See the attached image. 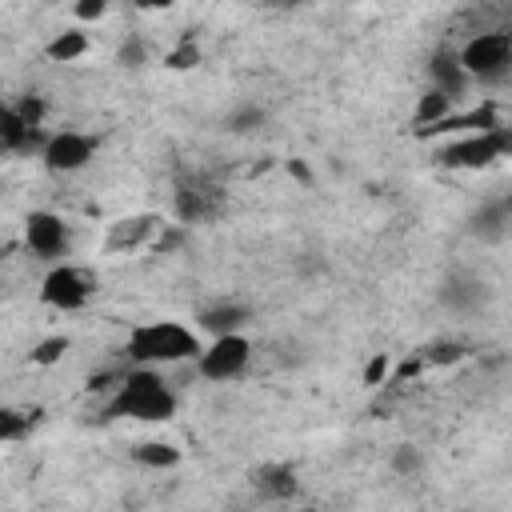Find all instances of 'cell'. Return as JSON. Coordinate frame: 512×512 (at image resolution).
<instances>
[{
    "label": "cell",
    "mask_w": 512,
    "mask_h": 512,
    "mask_svg": "<svg viewBox=\"0 0 512 512\" xmlns=\"http://www.w3.org/2000/svg\"><path fill=\"white\" fill-rule=\"evenodd\" d=\"M496 160H504L500 128H492V132H464V136H452V140H444L436 148V164L460 168V172H480V168H492Z\"/></svg>",
    "instance_id": "5"
},
{
    "label": "cell",
    "mask_w": 512,
    "mask_h": 512,
    "mask_svg": "<svg viewBox=\"0 0 512 512\" xmlns=\"http://www.w3.org/2000/svg\"><path fill=\"white\" fill-rule=\"evenodd\" d=\"M132 460H136L140 468H176V464L184 460V452H180L176 444H168V440H140V444L132 448Z\"/></svg>",
    "instance_id": "14"
},
{
    "label": "cell",
    "mask_w": 512,
    "mask_h": 512,
    "mask_svg": "<svg viewBox=\"0 0 512 512\" xmlns=\"http://www.w3.org/2000/svg\"><path fill=\"white\" fill-rule=\"evenodd\" d=\"M392 468H396L400 476H416V472L424 468V456H420L412 444H400V448H396V456H392Z\"/></svg>",
    "instance_id": "17"
},
{
    "label": "cell",
    "mask_w": 512,
    "mask_h": 512,
    "mask_svg": "<svg viewBox=\"0 0 512 512\" xmlns=\"http://www.w3.org/2000/svg\"><path fill=\"white\" fill-rule=\"evenodd\" d=\"M96 284L80 264H52L40 280V300L56 312H80L92 300Z\"/></svg>",
    "instance_id": "6"
},
{
    "label": "cell",
    "mask_w": 512,
    "mask_h": 512,
    "mask_svg": "<svg viewBox=\"0 0 512 512\" xmlns=\"http://www.w3.org/2000/svg\"><path fill=\"white\" fill-rule=\"evenodd\" d=\"M64 352H68V336H48V340H40V344L32 348V364L48 368V364H56Z\"/></svg>",
    "instance_id": "16"
},
{
    "label": "cell",
    "mask_w": 512,
    "mask_h": 512,
    "mask_svg": "<svg viewBox=\"0 0 512 512\" xmlns=\"http://www.w3.org/2000/svg\"><path fill=\"white\" fill-rule=\"evenodd\" d=\"M96 152V140L84 136V132H72V128H60V132H48L44 148H40V160L48 172H60V176H72L80 168H88Z\"/></svg>",
    "instance_id": "7"
},
{
    "label": "cell",
    "mask_w": 512,
    "mask_h": 512,
    "mask_svg": "<svg viewBox=\"0 0 512 512\" xmlns=\"http://www.w3.org/2000/svg\"><path fill=\"white\" fill-rule=\"evenodd\" d=\"M152 228H156V224H152V220H144V216H140V220H120V224L112 228L108 248H132V244H136L144 232H152Z\"/></svg>",
    "instance_id": "15"
},
{
    "label": "cell",
    "mask_w": 512,
    "mask_h": 512,
    "mask_svg": "<svg viewBox=\"0 0 512 512\" xmlns=\"http://www.w3.org/2000/svg\"><path fill=\"white\" fill-rule=\"evenodd\" d=\"M72 16H76L80 28H84V24H92V20H104V16H108V4H104V0H80V4L72 8Z\"/></svg>",
    "instance_id": "20"
},
{
    "label": "cell",
    "mask_w": 512,
    "mask_h": 512,
    "mask_svg": "<svg viewBox=\"0 0 512 512\" xmlns=\"http://www.w3.org/2000/svg\"><path fill=\"white\" fill-rule=\"evenodd\" d=\"M260 120H264V112H260V108H252V104H248V108H244V112H236V116H232V132H252V128H256V124H260Z\"/></svg>",
    "instance_id": "22"
},
{
    "label": "cell",
    "mask_w": 512,
    "mask_h": 512,
    "mask_svg": "<svg viewBox=\"0 0 512 512\" xmlns=\"http://www.w3.org/2000/svg\"><path fill=\"white\" fill-rule=\"evenodd\" d=\"M252 364V340L244 332H228V336H208L204 340V352L196 356V372L204 380H216V384H228V380H240Z\"/></svg>",
    "instance_id": "4"
},
{
    "label": "cell",
    "mask_w": 512,
    "mask_h": 512,
    "mask_svg": "<svg viewBox=\"0 0 512 512\" xmlns=\"http://www.w3.org/2000/svg\"><path fill=\"white\" fill-rule=\"evenodd\" d=\"M168 64H172V68H188V64H196V48H192V44H184L180 52H172V56H168Z\"/></svg>",
    "instance_id": "23"
},
{
    "label": "cell",
    "mask_w": 512,
    "mask_h": 512,
    "mask_svg": "<svg viewBox=\"0 0 512 512\" xmlns=\"http://www.w3.org/2000/svg\"><path fill=\"white\" fill-rule=\"evenodd\" d=\"M88 48H92L88 32H84L80 24H72V28L56 32V36L44 44V56H48L52 64H76L80 56H88Z\"/></svg>",
    "instance_id": "13"
},
{
    "label": "cell",
    "mask_w": 512,
    "mask_h": 512,
    "mask_svg": "<svg viewBox=\"0 0 512 512\" xmlns=\"http://www.w3.org/2000/svg\"><path fill=\"white\" fill-rule=\"evenodd\" d=\"M260 488H264L268 496H288V492L296 488V484H292V468H272V472H264Z\"/></svg>",
    "instance_id": "18"
},
{
    "label": "cell",
    "mask_w": 512,
    "mask_h": 512,
    "mask_svg": "<svg viewBox=\"0 0 512 512\" xmlns=\"http://www.w3.org/2000/svg\"><path fill=\"white\" fill-rule=\"evenodd\" d=\"M204 352V336L196 324H184V320H144L136 328H128V340H124V356L136 364V368H172V364H184Z\"/></svg>",
    "instance_id": "1"
},
{
    "label": "cell",
    "mask_w": 512,
    "mask_h": 512,
    "mask_svg": "<svg viewBox=\"0 0 512 512\" xmlns=\"http://www.w3.org/2000/svg\"><path fill=\"white\" fill-rule=\"evenodd\" d=\"M108 412L124 416V420H140V424H164L176 416V392L168 388V380L156 368H132L116 384Z\"/></svg>",
    "instance_id": "2"
},
{
    "label": "cell",
    "mask_w": 512,
    "mask_h": 512,
    "mask_svg": "<svg viewBox=\"0 0 512 512\" xmlns=\"http://www.w3.org/2000/svg\"><path fill=\"white\" fill-rule=\"evenodd\" d=\"M248 324V308L244 304H232V300H220L212 308H204L196 316V328L208 332V336H228V332H244Z\"/></svg>",
    "instance_id": "11"
},
{
    "label": "cell",
    "mask_w": 512,
    "mask_h": 512,
    "mask_svg": "<svg viewBox=\"0 0 512 512\" xmlns=\"http://www.w3.org/2000/svg\"><path fill=\"white\" fill-rule=\"evenodd\" d=\"M24 428H28V424L20 420V412H12V408H8V412L0 416V440H8V444H12V440H20V432H24Z\"/></svg>",
    "instance_id": "21"
},
{
    "label": "cell",
    "mask_w": 512,
    "mask_h": 512,
    "mask_svg": "<svg viewBox=\"0 0 512 512\" xmlns=\"http://www.w3.org/2000/svg\"><path fill=\"white\" fill-rule=\"evenodd\" d=\"M388 372H392V360H388V352H376V356L368 360V368H364V384H368V388H376L380 380H388Z\"/></svg>",
    "instance_id": "19"
},
{
    "label": "cell",
    "mask_w": 512,
    "mask_h": 512,
    "mask_svg": "<svg viewBox=\"0 0 512 512\" xmlns=\"http://www.w3.org/2000/svg\"><path fill=\"white\" fill-rule=\"evenodd\" d=\"M24 244H28V252L40 256V260L64 256V248H68V224H64V216H56V212H48V208L28 212V220H24Z\"/></svg>",
    "instance_id": "8"
},
{
    "label": "cell",
    "mask_w": 512,
    "mask_h": 512,
    "mask_svg": "<svg viewBox=\"0 0 512 512\" xmlns=\"http://www.w3.org/2000/svg\"><path fill=\"white\" fill-rule=\"evenodd\" d=\"M456 116V100L452 96H444L440 88H428L420 100H416V112H412V124H416V132H424V136H432L444 120H452Z\"/></svg>",
    "instance_id": "10"
},
{
    "label": "cell",
    "mask_w": 512,
    "mask_h": 512,
    "mask_svg": "<svg viewBox=\"0 0 512 512\" xmlns=\"http://www.w3.org/2000/svg\"><path fill=\"white\" fill-rule=\"evenodd\" d=\"M440 300H444L452 312H472L476 304H484V280H476L472 272H452V276L444 280Z\"/></svg>",
    "instance_id": "12"
},
{
    "label": "cell",
    "mask_w": 512,
    "mask_h": 512,
    "mask_svg": "<svg viewBox=\"0 0 512 512\" xmlns=\"http://www.w3.org/2000/svg\"><path fill=\"white\" fill-rule=\"evenodd\" d=\"M120 60H124V64H132V68H136V64H140V60H144V48H140V44H124V52H120Z\"/></svg>",
    "instance_id": "24"
},
{
    "label": "cell",
    "mask_w": 512,
    "mask_h": 512,
    "mask_svg": "<svg viewBox=\"0 0 512 512\" xmlns=\"http://www.w3.org/2000/svg\"><path fill=\"white\" fill-rule=\"evenodd\" d=\"M468 80L496 84L512 72V32H476L456 48Z\"/></svg>",
    "instance_id": "3"
},
{
    "label": "cell",
    "mask_w": 512,
    "mask_h": 512,
    "mask_svg": "<svg viewBox=\"0 0 512 512\" xmlns=\"http://www.w3.org/2000/svg\"><path fill=\"white\" fill-rule=\"evenodd\" d=\"M428 76H432V88H440V92H444V96H452V100H460V96H464V88L472 84L456 52H436V56H432V64H428Z\"/></svg>",
    "instance_id": "9"
}]
</instances>
